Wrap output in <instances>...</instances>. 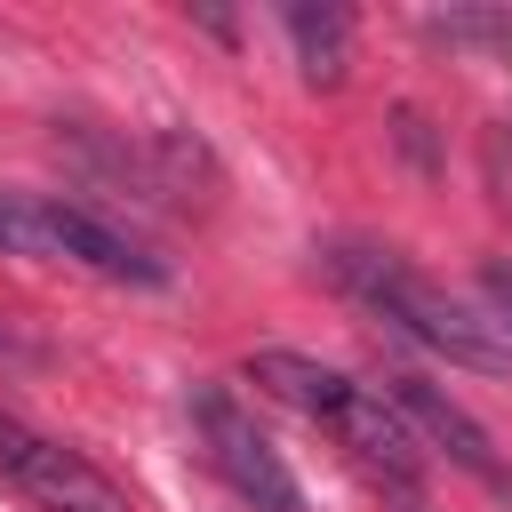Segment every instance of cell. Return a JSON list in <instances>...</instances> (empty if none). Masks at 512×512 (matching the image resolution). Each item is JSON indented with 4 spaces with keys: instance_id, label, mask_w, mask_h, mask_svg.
I'll return each mask as SVG.
<instances>
[{
    "instance_id": "obj_11",
    "label": "cell",
    "mask_w": 512,
    "mask_h": 512,
    "mask_svg": "<svg viewBox=\"0 0 512 512\" xmlns=\"http://www.w3.org/2000/svg\"><path fill=\"white\" fill-rule=\"evenodd\" d=\"M400 512H424V504H416V496H400Z\"/></svg>"
},
{
    "instance_id": "obj_10",
    "label": "cell",
    "mask_w": 512,
    "mask_h": 512,
    "mask_svg": "<svg viewBox=\"0 0 512 512\" xmlns=\"http://www.w3.org/2000/svg\"><path fill=\"white\" fill-rule=\"evenodd\" d=\"M24 360H40V344H32L16 320H0V368H24Z\"/></svg>"
},
{
    "instance_id": "obj_6",
    "label": "cell",
    "mask_w": 512,
    "mask_h": 512,
    "mask_svg": "<svg viewBox=\"0 0 512 512\" xmlns=\"http://www.w3.org/2000/svg\"><path fill=\"white\" fill-rule=\"evenodd\" d=\"M0 488L24 496L32 512H128V488L104 464H88L56 432L24 424L16 408H0Z\"/></svg>"
},
{
    "instance_id": "obj_2",
    "label": "cell",
    "mask_w": 512,
    "mask_h": 512,
    "mask_svg": "<svg viewBox=\"0 0 512 512\" xmlns=\"http://www.w3.org/2000/svg\"><path fill=\"white\" fill-rule=\"evenodd\" d=\"M248 384H264L272 400H288L304 424L336 432V448H344L360 472H376L392 496H416L424 456H416L400 408H392L368 376L328 368V360H312V352H296V344H256V352H248Z\"/></svg>"
},
{
    "instance_id": "obj_9",
    "label": "cell",
    "mask_w": 512,
    "mask_h": 512,
    "mask_svg": "<svg viewBox=\"0 0 512 512\" xmlns=\"http://www.w3.org/2000/svg\"><path fill=\"white\" fill-rule=\"evenodd\" d=\"M440 40H512V16H432Z\"/></svg>"
},
{
    "instance_id": "obj_7",
    "label": "cell",
    "mask_w": 512,
    "mask_h": 512,
    "mask_svg": "<svg viewBox=\"0 0 512 512\" xmlns=\"http://www.w3.org/2000/svg\"><path fill=\"white\" fill-rule=\"evenodd\" d=\"M280 32H288L296 72H304L312 88H336V80H344V64H352V16H344V8H328V0H288V8H280Z\"/></svg>"
},
{
    "instance_id": "obj_4",
    "label": "cell",
    "mask_w": 512,
    "mask_h": 512,
    "mask_svg": "<svg viewBox=\"0 0 512 512\" xmlns=\"http://www.w3.org/2000/svg\"><path fill=\"white\" fill-rule=\"evenodd\" d=\"M184 408H192V432H200V456H208V472L240 496V504H256V512H304V488H296V472H288V456L272 448V432L224 392V384H192L184 392Z\"/></svg>"
},
{
    "instance_id": "obj_5",
    "label": "cell",
    "mask_w": 512,
    "mask_h": 512,
    "mask_svg": "<svg viewBox=\"0 0 512 512\" xmlns=\"http://www.w3.org/2000/svg\"><path fill=\"white\" fill-rule=\"evenodd\" d=\"M376 392L400 408V424H408V440H424L432 456H448L472 488H488L496 504H512V448H496V432L448 392V384H432L424 368H384L376 376Z\"/></svg>"
},
{
    "instance_id": "obj_3",
    "label": "cell",
    "mask_w": 512,
    "mask_h": 512,
    "mask_svg": "<svg viewBox=\"0 0 512 512\" xmlns=\"http://www.w3.org/2000/svg\"><path fill=\"white\" fill-rule=\"evenodd\" d=\"M0 256L72 264V272H96L112 288H168V264L136 232H120L96 208L56 200V192H0Z\"/></svg>"
},
{
    "instance_id": "obj_8",
    "label": "cell",
    "mask_w": 512,
    "mask_h": 512,
    "mask_svg": "<svg viewBox=\"0 0 512 512\" xmlns=\"http://www.w3.org/2000/svg\"><path fill=\"white\" fill-rule=\"evenodd\" d=\"M480 312H488V328H496L504 352H512V264H504V256L480 264Z\"/></svg>"
},
{
    "instance_id": "obj_1",
    "label": "cell",
    "mask_w": 512,
    "mask_h": 512,
    "mask_svg": "<svg viewBox=\"0 0 512 512\" xmlns=\"http://www.w3.org/2000/svg\"><path fill=\"white\" fill-rule=\"evenodd\" d=\"M320 264H328V280H336L368 320H384L392 336H408V344L440 352L448 368L512 376V352H504V336L488 328V312H480V304H464V296H448V288H440L432 272H416L400 248L336 240V248H320Z\"/></svg>"
}]
</instances>
